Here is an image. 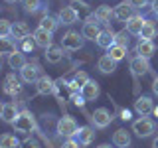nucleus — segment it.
<instances>
[{"label":"nucleus","instance_id":"obj_19","mask_svg":"<svg viewBox=\"0 0 158 148\" xmlns=\"http://www.w3.org/2000/svg\"><path fill=\"white\" fill-rule=\"evenodd\" d=\"M20 115V111H18V107H16V103H6L2 109V115H0V118H2L4 122H8V125H14V121L18 118Z\"/></svg>","mask_w":158,"mask_h":148},{"label":"nucleus","instance_id":"obj_42","mask_svg":"<svg viewBox=\"0 0 158 148\" xmlns=\"http://www.w3.org/2000/svg\"><path fill=\"white\" fill-rule=\"evenodd\" d=\"M152 93L158 97V75L154 77V81H152Z\"/></svg>","mask_w":158,"mask_h":148},{"label":"nucleus","instance_id":"obj_30","mask_svg":"<svg viewBox=\"0 0 158 148\" xmlns=\"http://www.w3.org/2000/svg\"><path fill=\"white\" fill-rule=\"evenodd\" d=\"M20 2H22V6H24V10H26L28 14H36L44 6L42 0H20Z\"/></svg>","mask_w":158,"mask_h":148},{"label":"nucleus","instance_id":"obj_20","mask_svg":"<svg viewBox=\"0 0 158 148\" xmlns=\"http://www.w3.org/2000/svg\"><path fill=\"white\" fill-rule=\"evenodd\" d=\"M144 22H146V20L142 18V16H136V14H135L131 20H127V32L131 34V36H140Z\"/></svg>","mask_w":158,"mask_h":148},{"label":"nucleus","instance_id":"obj_14","mask_svg":"<svg viewBox=\"0 0 158 148\" xmlns=\"http://www.w3.org/2000/svg\"><path fill=\"white\" fill-rule=\"evenodd\" d=\"M132 10H135V8L128 4V0H125V2H121L115 10H113V18H117L118 22H127V20H131L132 16H135Z\"/></svg>","mask_w":158,"mask_h":148},{"label":"nucleus","instance_id":"obj_37","mask_svg":"<svg viewBox=\"0 0 158 148\" xmlns=\"http://www.w3.org/2000/svg\"><path fill=\"white\" fill-rule=\"evenodd\" d=\"M22 148H42V146H40V142L36 138H26V140L22 142Z\"/></svg>","mask_w":158,"mask_h":148},{"label":"nucleus","instance_id":"obj_47","mask_svg":"<svg viewBox=\"0 0 158 148\" xmlns=\"http://www.w3.org/2000/svg\"><path fill=\"white\" fill-rule=\"evenodd\" d=\"M4 2H8V4H16L18 0H4Z\"/></svg>","mask_w":158,"mask_h":148},{"label":"nucleus","instance_id":"obj_41","mask_svg":"<svg viewBox=\"0 0 158 148\" xmlns=\"http://www.w3.org/2000/svg\"><path fill=\"white\" fill-rule=\"evenodd\" d=\"M63 148H79L77 140H73V138H67V142L63 144Z\"/></svg>","mask_w":158,"mask_h":148},{"label":"nucleus","instance_id":"obj_2","mask_svg":"<svg viewBox=\"0 0 158 148\" xmlns=\"http://www.w3.org/2000/svg\"><path fill=\"white\" fill-rule=\"evenodd\" d=\"M154 130H156V122L148 117H140L138 121L132 122V132L140 138H148Z\"/></svg>","mask_w":158,"mask_h":148},{"label":"nucleus","instance_id":"obj_23","mask_svg":"<svg viewBox=\"0 0 158 148\" xmlns=\"http://www.w3.org/2000/svg\"><path fill=\"white\" fill-rule=\"evenodd\" d=\"M97 46L103 49H109L111 46H115V32L113 30H101V34L97 38Z\"/></svg>","mask_w":158,"mask_h":148},{"label":"nucleus","instance_id":"obj_43","mask_svg":"<svg viewBox=\"0 0 158 148\" xmlns=\"http://www.w3.org/2000/svg\"><path fill=\"white\" fill-rule=\"evenodd\" d=\"M121 118H123V121H128V118H131V113L123 109V111H121Z\"/></svg>","mask_w":158,"mask_h":148},{"label":"nucleus","instance_id":"obj_48","mask_svg":"<svg viewBox=\"0 0 158 148\" xmlns=\"http://www.w3.org/2000/svg\"><path fill=\"white\" fill-rule=\"evenodd\" d=\"M2 65H4V59H2V56H0V69H2Z\"/></svg>","mask_w":158,"mask_h":148},{"label":"nucleus","instance_id":"obj_1","mask_svg":"<svg viewBox=\"0 0 158 148\" xmlns=\"http://www.w3.org/2000/svg\"><path fill=\"white\" fill-rule=\"evenodd\" d=\"M14 130L20 134H30V132L36 130V118L32 117L30 111H20L18 118L14 121Z\"/></svg>","mask_w":158,"mask_h":148},{"label":"nucleus","instance_id":"obj_44","mask_svg":"<svg viewBox=\"0 0 158 148\" xmlns=\"http://www.w3.org/2000/svg\"><path fill=\"white\" fill-rule=\"evenodd\" d=\"M152 14H154V16H158V0H154V2H152Z\"/></svg>","mask_w":158,"mask_h":148},{"label":"nucleus","instance_id":"obj_24","mask_svg":"<svg viewBox=\"0 0 158 148\" xmlns=\"http://www.w3.org/2000/svg\"><path fill=\"white\" fill-rule=\"evenodd\" d=\"M46 61L48 63H59L61 61V57H63V47L61 46H56V43H52L48 49H46Z\"/></svg>","mask_w":158,"mask_h":148},{"label":"nucleus","instance_id":"obj_16","mask_svg":"<svg viewBox=\"0 0 158 148\" xmlns=\"http://www.w3.org/2000/svg\"><path fill=\"white\" fill-rule=\"evenodd\" d=\"M87 81H89V75H87V73H85V71H77L75 75H73L71 81H67V89H69L71 93H79Z\"/></svg>","mask_w":158,"mask_h":148},{"label":"nucleus","instance_id":"obj_27","mask_svg":"<svg viewBox=\"0 0 158 148\" xmlns=\"http://www.w3.org/2000/svg\"><path fill=\"white\" fill-rule=\"evenodd\" d=\"M57 26H59V20L53 18V16H42V20H40V28L46 30V32H49V34L56 32Z\"/></svg>","mask_w":158,"mask_h":148},{"label":"nucleus","instance_id":"obj_31","mask_svg":"<svg viewBox=\"0 0 158 148\" xmlns=\"http://www.w3.org/2000/svg\"><path fill=\"white\" fill-rule=\"evenodd\" d=\"M109 56H111V59H115V61L118 63L121 59H125L127 57V47H123V46H111L109 47Z\"/></svg>","mask_w":158,"mask_h":148},{"label":"nucleus","instance_id":"obj_35","mask_svg":"<svg viewBox=\"0 0 158 148\" xmlns=\"http://www.w3.org/2000/svg\"><path fill=\"white\" fill-rule=\"evenodd\" d=\"M12 36V24L8 20H0V38H8Z\"/></svg>","mask_w":158,"mask_h":148},{"label":"nucleus","instance_id":"obj_12","mask_svg":"<svg viewBox=\"0 0 158 148\" xmlns=\"http://www.w3.org/2000/svg\"><path fill=\"white\" fill-rule=\"evenodd\" d=\"M32 38H34V42H36V46H38V47H44V49H48V47L53 43V38H52V34H49V32H46V30H42L40 26H38L36 30H34Z\"/></svg>","mask_w":158,"mask_h":148},{"label":"nucleus","instance_id":"obj_49","mask_svg":"<svg viewBox=\"0 0 158 148\" xmlns=\"http://www.w3.org/2000/svg\"><path fill=\"white\" fill-rule=\"evenodd\" d=\"M97 148H111L109 144H101V146H97Z\"/></svg>","mask_w":158,"mask_h":148},{"label":"nucleus","instance_id":"obj_17","mask_svg":"<svg viewBox=\"0 0 158 148\" xmlns=\"http://www.w3.org/2000/svg\"><path fill=\"white\" fill-rule=\"evenodd\" d=\"M97 69L101 73H105V75H109V73H113L117 69V61H115V59H111L109 53H105V56H101V57L97 59Z\"/></svg>","mask_w":158,"mask_h":148},{"label":"nucleus","instance_id":"obj_15","mask_svg":"<svg viewBox=\"0 0 158 148\" xmlns=\"http://www.w3.org/2000/svg\"><path fill=\"white\" fill-rule=\"evenodd\" d=\"M79 93L83 95V99H85V101H95V99L99 97V93H101V89H99V83H97V81L89 79Z\"/></svg>","mask_w":158,"mask_h":148},{"label":"nucleus","instance_id":"obj_5","mask_svg":"<svg viewBox=\"0 0 158 148\" xmlns=\"http://www.w3.org/2000/svg\"><path fill=\"white\" fill-rule=\"evenodd\" d=\"M40 77H42V67H40L38 63H26V65L20 69V79H22L24 83L36 85Z\"/></svg>","mask_w":158,"mask_h":148},{"label":"nucleus","instance_id":"obj_13","mask_svg":"<svg viewBox=\"0 0 158 148\" xmlns=\"http://www.w3.org/2000/svg\"><path fill=\"white\" fill-rule=\"evenodd\" d=\"M57 20H59V24L71 26V24H75L79 20V12L75 8H71V6H63L61 10H59V14H57Z\"/></svg>","mask_w":158,"mask_h":148},{"label":"nucleus","instance_id":"obj_3","mask_svg":"<svg viewBox=\"0 0 158 148\" xmlns=\"http://www.w3.org/2000/svg\"><path fill=\"white\" fill-rule=\"evenodd\" d=\"M77 122H75V118L73 117H69V115H65V117H61L57 121V134L59 136H63V138H73L77 134Z\"/></svg>","mask_w":158,"mask_h":148},{"label":"nucleus","instance_id":"obj_40","mask_svg":"<svg viewBox=\"0 0 158 148\" xmlns=\"http://www.w3.org/2000/svg\"><path fill=\"white\" fill-rule=\"evenodd\" d=\"M71 8H75L77 12H79V10H87V4L85 2H79V0H73V2H71Z\"/></svg>","mask_w":158,"mask_h":148},{"label":"nucleus","instance_id":"obj_25","mask_svg":"<svg viewBox=\"0 0 158 148\" xmlns=\"http://www.w3.org/2000/svg\"><path fill=\"white\" fill-rule=\"evenodd\" d=\"M12 36L16 38V42H24L26 38H30V28L26 22H16L12 24Z\"/></svg>","mask_w":158,"mask_h":148},{"label":"nucleus","instance_id":"obj_38","mask_svg":"<svg viewBox=\"0 0 158 148\" xmlns=\"http://www.w3.org/2000/svg\"><path fill=\"white\" fill-rule=\"evenodd\" d=\"M34 46H36L34 38H26V39H24V46H22V51H32Z\"/></svg>","mask_w":158,"mask_h":148},{"label":"nucleus","instance_id":"obj_39","mask_svg":"<svg viewBox=\"0 0 158 148\" xmlns=\"http://www.w3.org/2000/svg\"><path fill=\"white\" fill-rule=\"evenodd\" d=\"M128 4H131L135 10H140L142 6H146V4H148V0H128Z\"/></svg>","mask_w":158,"mask_h":148},{"label":"nucleus","instance_id":"obj_46","mask_svg":"<svg viewBox=\"0 0 158 148\" xmlns=\"http://www.w3.org/2000/svg\"><path fill=\"white\" fill-rule=\"evenodd\" d=\"M152 115H154V117H158V107H154V111H152Z\"/></svg>","mask_w":158,"mask_h":148},{"label":"nucleus","instance_id":"obj_7","mask_svg":"<svg viewBox=\"0 0 158 148\" xmlns=\"http://www.w3.org/2000/svg\"><path fill=\"white\" fill-rule=\"evenodd\" d=\"M131 71L135 77H142L150 71V63H148L146 57H140V56H135L131 59Z\"/></svg>","mask_w":158,"mask_h":148},{"label":"nucleus","instance_id":"obj_32","mask_svg":"<svg viewBox=\"0 0 158 148\" xmlns=\"http://www.w3.org/2000/svg\"><path fill=\"white\" fill-rule=\"evenodd\" d=\"M156 36V26H154V22H144V26H142V32H140V39H150L152 42V38Z\"/></svg>","mask_w":158,"mask_h":148},{"label":"nucleus","instance_id":"obj_4","mask_svg":"<svg viewBox=\"0 0 158 148\" xmlns=\"http://www.w3.org/2000/svg\"><path fill=\"white\" fill-rule=\"evenodd\" d=\"M83 43H85V38L79 32H67L61 38V47L67 49V51H77V49L83 47Z\"/></svg>","mask_w":158,"mask_h":148},{"label":"nucleus","instance_id":"obj_28","mask_svg":"<svg viewBox=\"0 0 158 148\" xmlns=\"http://www.w3.org/2000/svg\"><path fill=\"white\" fill-rule=\"evenodd\" d=\"M111 16H113V10H111V6H107V4H103V6H99L95 10V18H97L99 24H107L109 20H111Z\"/></svg>","mask_w":158,"mask_h":148},{"label":"nucleus","instance_id":"obj_50","mask_svg":"<svg viewBox=\"0 0 158 148\" xmlns=\"http://www.w3.org/2000/svg\"><path fill=\"white\" fill-rule=\"evenodd\" d=\"M2 109H4V105H2V103H0V115H2Z\"/></svg>","mask_w":158,"mask_h":148},{"label":"nucleus","instance_id":"obj_26","mask_svg":"<svg viewBox=\"0 0 158 148\" xmlns=\"http://www.w3.org/2000/svg\"><path fill=\"white\" fill-rule=\"evenodd\" d=\"M26 56H24V51H16V53H12V56H8V65L10 69H22L24 65H26Z\"/></svg>","mask_w":158,"mask_h":148},{"label":"nucleus","instance_id":"obj_6","mask_svg":"<svg viewBox=\"0 0 158 148\" xmlns=\"http://www.w3.org/2000/svg\"><path fill=\"white\" fill-rule=\"evenodd\" d=\"M89 118H91V122H93V126H95V128H107L113 122V115L107 111L105 107L95 109V111H93V115L89 117Z\"/></svg>","mask_w":158,"mask_h":148},{"label":"nucleus","instance_id":"obj_45","mask_svg":"<svg viewBox=\"0 0 158 148\" xmlns=\"http://www.w3.org/2000/svg\"><path fill=\"white\" fill-rule=\"evenodd\" d=\"M152 148H158V136L154 138V142H152Z\"/></svg>","mask_w":158,"mask_h":148},{"label":"nucleus","instance_id":"obj_10","mask_svg":"<svg viewBox=\"0 0 158 148\" xmlns=\"http://www.w3.org/2000/svg\"><path fill=\"white\" fill-rule=\"evenodd\" d=\"M36 91L40 95H56V81L48 75H42L36 83Z\"/></svg>","mask_w":158,"mask_h":148},{"label":"nucleus","instance_id":"obj_33","mask_svg":"<svg viewBox=\"0 0 158 148\" xmlns=\"http://www.w3.org/2000/svg\"><path fill=\"white\" fill-rule=\"evenodd\" d=\"M20 142L14 134H2L0 136V148H18Z\"/></svg>","mask_w":158,"mask_h":148},{"label":"nucleus","instance_id":"obj_36","mask_svg":"<svg viewBox=\"0 0 158 148\" xmlns=\"http://www.w3.org/2000/svg\"><path fill=\"white\" fill-rule=\"evenodd\" d=\"M71 101H73V105L75 107H79V109H83V105H85V99H83V95L81 93H71Z\"/></svg>","mask_w":158,"mask_h":148},{"label":"nucleus","instance_id":"obj_21","mask_svg":"<svg viewBox=\"0 0 158 148\" xmlns=\"http://www.w3.org/2000/svg\"><path fill=\"white\" fill-rule=\"evenodd\" d=\"M113 144L118 148H128L131 146V132L127 128H118V130L113 134Z\"/></svg>","mask_w":158,"mask_h":148},{"label":"nucleus","instance_id":"obj_34","mask_svg":"<svg viewBox=\"0 0 158 148\" xmlns=\"http://www.w3.org/2000/svg\"><path fill=\"white\" fill-rule=\"evenodd\" d=\"M128 36H131V34H128L127 30L115 34V43H117V46H123V47H128Z\"/></svg>","mask_w":158,"mask_h":148},{"label":"nucleus","instance_id":"obj_29","mask_svg":"<svg viewBox=\"0 0 158 148\" xmlns=\"http://www.w3.org/2000/svg\"><path fill=\"white\" fill-rule=\"evenodd\" d=\"M16 43L12 42V39L8 38H0V56H12V53H16Z\"/></svg>","mask_w":158,"mask_h":148},{"label":"nucleus","instance_id":"obj_8","mask_svg":"<svg viewBox=\"0 0 158 148\" xmlns=\"http://www.w3.org/2000/svg\"><path fill=\"white\" fill-rule=\"evenodd\" d=\"M4 93L10 97H16L22 93V85H20V79L16 77V73H10V75H6V79H4Z\"/></svg>","mask_w":158,"mask_h":148},{"label":"nucleus","instance_id":"obj_22","mask_svg":"<svg viewBox=\"0 0 158 148\" xmlns=\"http://www.w3.org/2000/svg\"><path fill=\"white\" fill-rule=\"evenodd\" d=\"M99 34H101V30H99V24H97V22H85V24H83L81 36L85 38V39H91V42H97Z\"/></svg>","mask_w":158,"mask_h":148},{"label":"nucleus","instance_id":"obj_11","mask_svg":"<svg viewBox=\"0 0 158 148\" xmlns=\"http://www.w3.org/2000/svg\"><path fill=\"white\" fill-rule=\"evenodd\" d=\"M95 138V128L93 126H79L77 128V134H75V140L79 146H89Z\"/></svg>","mask_w":158,"mask_h":148},{"label":"nucleus","instance_id":"obj_9","mask_svg":"<svg viewBox=\"0 0 158 148\" xmlns=\"http://www.w3.org/2000/svg\"><path fill=\"white\" fill-rule=\"evenodd\" d=\"M135 111L140 117H148V115H152V111H154V103H152L150 97L142 95V97H138L135 101Z\"/></svg>","mask_w":158,"mask_h":148},{"label":"nucleus","instance_id":"obj_18","mask_svg":"<svg viewBox=\"0 0 158 148\" xmlns=\"http://www.w3.org/2000/svg\"><path fill=\"white\" fill-rule=\"evenodd\" d=\"M154 51H156V46L150 42V39H140V42L136 43V56H140V57L150 59L154 56Z\"/></svg>","mask_w":158,"mask_h":148}]
</instances>
